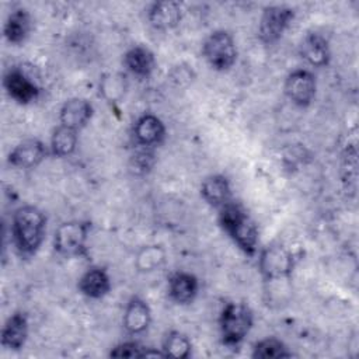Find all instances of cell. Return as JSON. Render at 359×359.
<instances>
[{
	"mask_svg": "<svg viewBox=\"0 0 359 359\" xmlns=\"http://www.w3.org/2000/svg\"><path fill=\"white\" fill-rule=\"evenodd\" d=\"M126 91V77L121 73H108L100 80V94L108 102H118Z\"/></svg>",
	"mask_w": 359,
	"mask_h": 359,
	"instance_id": "cell-24",
	"label": "cell"
},
{
	"mask_svg": "<svg viewBox=\"0 0 359 359\" xmlns=\"http://www.w3.org/2000/svg\"><path fill=\"white\" fill-rule=\"evenodd\" d=\"M358 151L356 147H348L344 156V161H342V182L345 184L348 192L355 194L356 189V177H358Z\"/></svg>",
	"mask_w": 359,
	"mask_h": 359,
	"instance_id": "cell-27",
	"label": "cell"
},
{
	"mask_svg": "<svg viewBox=\"0 0 359 359\" xmlns=\"http://www.w3.org/2000/svg\"><path fill=\"white\" fill-rule=\"evenodd\" d=\"M91 116H93V105L88 100L81 97H73L66 100L59 111L60 125L70 128L76 132L87 126Z\"/></svg>",
	"mask_w": 359,
	"mask_h": 359,
	"instance_id": "cell-11",
	"label": "cell"
},
{
	"mask_svg": "<svg viewBox=\"0 0 359 359\" xmlns=\"http://www.w3.org/2000/svg\"><path fill=\"white\" fill-rule=\"evenodd\" d=\"M151 323V310L149 304L140 297H132L123 311L122 324L130 335L144 332Z\"/></svg>",
	"mask_w": 359,
	"mask_h": 359,
	"instance_id": "cell-16",
	"label": "cell"
},
{
	"mask_svg": "<svg viewBox=\"0 0 359 359\" xmlns=\"http://www.w3.org/2000/svg\"><path fill=\"white\" fill-rule=\"evenodd\" d=\"M293 20L294 10L292 7L283 4L266 6L262 10L258 24L259 41L265 45H272L278 42Z\"/></svg>",
	"mask_w": 359,
	"mask_h": 359,
	"instance_id": "cell-7",
	"label": "cell"
},
{
	"mask_svg": "<svg viewBox=\"0 0 359 359\" xmlns=\"http://www.w3.org/2000/svg\"><path fill=\"white\" fill-rule=\"evenodd\" d=\"M46 233V216L34 205L18 208L11 219V237L21 257H32L41 247Z\"/></svg>",
	"mask_w": 359,
	"mask_h": 359,
	"instance_id": "cell-1",
	"label": "cell"
},
{
	"mask_svg": "<svg viewBox=\"0 0 359 359\" xmlns=\"http://www.w3.org/2000/svg\"><path fill=\"white\" fill-rule=\"evenodd\" d=\"M31 15L24 8L13 10L3 27V35L11 45L24 43L31 32Z\"/></svg>",
	"mask_w": 359,
	"mask_h": 359,
	"instance_id": "cell-21",
	"label": "cell"
},
{
	"mask_svg": "<svg viewBox=\"0 0 359 359\" xmlns=\"http://www.w3.org/2000/svg\"><path fill=\"white\" fill-rule=\"evenodd\" d=\"M79 143L77 132L66 128L63 125H59L50 136V153L56 157H67L74 153Z\"/></svg>",
	"mask_w": 359,
	"mask_h": 359,
	"instance_id": "cell-22",
	"label": "cell"
},
{
	"mask_svg": "<svg viewBox=\"0 0 359 359\" xmlns=\"http://www.w3.org/2000/svg\"><path fill=\"white\" fill-rule=\"evenodd\" d=\"M292 352L287 346L275 337H268L258 341L252 351V358L259 359H280V358H290Z\"/></svg>",
	"mask_w": 359,
	"mask_h": 359,
	"instance_id": "cell-25",
	"label": "cell"
},
{
	"mask_svg": "<svg viewBox=\"0 0 359 359\" xmlns=\"http://www.w3.org/2000/svg\"><path fill=\"white\" fill-rule=\"evenodd\" d=\"M3 86L11 100L21 105L31 104L39 97V87L20 69H11L4 74Z\"/></svg>",
	"mask_w": 359,
	"mask_h": 359,
	"instance_id": "cell-9",
	"label": "cell"
},
{
	"mask_svg": "<svg viewBox=\"0 0 359 359\" xmlns=\"http://www.w3.org/2000/svg\"><path fill=\"white\" fill-rule=\"evenodd\" d=\"M201 196L208 205L220 209L233 201L230 181L222 174H212L206 177L201 184Z\"/></svg>",
	"mask_w": 359,
	"mask_h": 359,
	"instance_id": "cell-15",
	"label": "cell"
},
{
	"mask_svg": "<svg viewBox=\"0 0 359 359\" xmlns=\"http://www.w3.org/2000/svg\"><path fill=\"white\" fill-rule=\"evenodd\" d=\"M191 341L180 331H170L163 342L164 356L172 358H188L191 353Z\"/></svg>",
	"mask_w": 359,
	"mask_h": 359,
	"instance_id": "cell-26",
	"label": "cell"
},
{
	"mask_svg": "<svg viewBox=\"0 0 359 359\" xmlns=\"http://www.w3.org/2000/svg\"><path fill=\"white\" fill-rule=\"evenodd\" d=\"M294 265L296 255L289 247L283 244L265 247L259 254L258 266L265 285H268L266 292L276 289L279 283L289 285Z\"/></svg>",
	"mask_w": 359,
	"mask_h": 359,
	"instance_id": "cell-3",
	"label": "cell"
},
{
	"mask_svg": "<svg viewBox=\"0 0 359 359\" xmlns=\"http://www.w3.org/2000/svg\"><path fill=\"white\" fill-rule=\"evenodd\" d=\"M219 223L245 255L257 254L258 227L238 202L231 201L219 209Z\"/></svg>",
	"mask_w": 359,
	"mask_h": 359,
	"instance_id": "cell-2",
	"label": "cell"
},
{
	"mask_svg": "<svg viewBox=\"0 0 359 359\" xmlns=\"http://www.w3.org/2000/svg\"><path fill=\"white\" fill-rule=\"evenodd\" d=\"M48 153V147L43 142L39 139H27L10 151L8 163L20 170H32L46 158Z\"/></svg>",
	"mask_w": 359,
	"mask_h": 359,
	"instance_id": "cell-10",
	"label": "cell"
},
{
	"mask_svg": "<svg viewBox=\"0 0 359 359\" xmlns=\"http://www.w3.org/2000/svg\"><path fill=\"white\" fill-rule=\"evenodd\" d=\"M123 66L126 70L139 79H147L151 76L156 67V59L153 52L146 46H133L123 56Z\"/></svg>",
	"mask_w": 359,
	"mask_h": 359,
	"instance_id": "cell-19",
	"label": "cell"
},
{
	"mask_svg": "<svg viewBox=\"0 0 359 359\" xmlns=\"http://www.w3.org/2000/svg\"><path fill=\"white\" fill-rule=\"evenodd\" d=\"M300 56L314 67H324L330 63L331 52L325 36L318 32L307 34L299 48Z\"/></svg>",
	"mask_w": 359,
	"mask_h": 359,
	"instance_id": "cell-18",
	"label": "cell"
},
{
	"mask_svg": "<svg viewBox=\"0 0 359 359\" xmlns=\"http://www.w3.org/2000/svg\"><path fill=\"white\" fill-rule=\"evenodd\" d=\"M182 18V8L178 1L163 0L154 1L147 10L149 24L158 31L175 28Z\"/></svg>",
	"mask_w": 359,
	"mask_h": 359,
	"instance_id": "cell-13",
	"label": "cell"
},
{
	"mask_svg": "<svg viewBox=\"0 0 359 359\" xmlns=\"http://www.w3.org/2000/svg\"><path fill=\"white\" fill-rule=\"evenodd\" d=\"M133 137L136 144L144 149H151L164 140L165 126L158 116L144 114L139 116L133 125Z\"/></svg>",
	"mask_w": 359,
	"mask_h": 359,
	"instance_id": "cell-12",
	"label": "cell"
},
{
	"mask_svg": "<svg viewBox=\"0 0 359 359\" xmlns=\"http://www.w3.org/2000/svg\"><path fill=\"white\" fill-rule=\"evenodd\" d=\"M77 287L88 299H101L111 290V279L104 268H90L79 279Z\"/></svg>",
	"mask_w": 359,
	"mask_h": 359,
	"instance_id": "cell-20",
	"label": "cell"
},
{
	"mask_svg": "<svg viewBox=\"0 0 359 359\" xmlns=\"http://www.w3.org/2000/svg\"><path fill=\"white\" fill-rule=\"evenodd\" d=\"M144 352L146 349L143 346H140L137 342H122L119 345H116L109 356L112 358H144Z\"/></svg>",
	"mask_w": 359,
	"mask_h": 359,
	"instance_id": "cell-28",
	"label": "cell"
},
{
	"mask_svg": "<svg viewBox=\"0 0 359 359\" xmlns=\"http://www.w3.org/2000/svg\"><path fill=\"white\" fill-rule=\"evenodd\" d=\"M167 290L170 299L177 304H189L198 294L199 280L189 272L178 271L170 276Z\"/></svg>",
	"mask_w": 359,
	"mask_h": 359,
	"instance_id": "cell-17",
	"label": "cell"
},
{
	"mask_svg": "<svg viewBox=\"0 0 359 359\" xmlns=\"http://www.w3.org/2000/svg\"><path fill=\"white\" fill-rule=\"evenodd\" d=\"M1 346L10 351L21 349L28 338V316L24 311L13 313L1 328Z\"/></svg>",
	"mask_w": 359,
	"mask_h": 359,
	"instance_id": "cell-14",
	"label": "cell"
},
{
	"mask_svg": "<svg viewBox=\"0 0 359 359\" xmlns=\"http://www.w3.org/2000/svg\"><path fill=\"white\" fill-rule=\"evenodd\" d=\"M165 262V251L161 245L150 244L142 247L135 258V266L140 272H154Z\"/></svg>",
	"mask_w": 359,
	"mask_h": 359,
	"instance_id": "cell-23",
	"label": "cell"
},
{
	"mask_svg": "<svg viewBox=\"0 0 359 359\" xmlns=\"http://www.w3.org/2000/svg\"><path fill=\"white\" fill-rule=\"evenodd\" d=\"M90 224L81 220H69L62 223L53 236L55 251L65 257H81L86 254V244L88 238Z\"/></svg>",
	"mask_w": 359,
	"mask_h": 359,
	"instance_id": "cell-6",
	"label": "cell"
},
{
	"mask_svg": "<svg viewBox=\"0 0 359 359\" xmlns=\"http://www.w3.org/2000/svg\"><path fill=\"white\" fill-rule=\"evenodd\" d=\"M202 55L212 69L230 70L237 60V48L231 34L224 29L213 31L202 45Z\"/></svg>",
	"mask_w": 359,
	"mask_h": 359,
	"instance_id": "cell-5",
	"label": "cell"
},
{
	"mask_svg": "<svg viewBox=\"0 0 359 359\" xmlns=\"http://www.w3.org/2000/svg\"><path fill=\"white\" fill-rule=\"evenodd\" d=\"M254 316L245 303H227L219 317L222 342L227 346H238L252 328Z\"/></svg>",
	"mask_w": 359,
	"mask_h": 359,
	"instance_id": "cell-4",
	"label": "cell"
},
{
	"mask_svg": "<svg viewBox=\"0 0 359 359\" xmlns=\"http://www.w3.org/2000/svg\"><path fill=\"white\" fill-rule=\"evenodd\" d=\"M283 88L292 104L300 108H306L314 101L317 81L311 72L306 69H296L287 74Z\"/></svg>",
	"mask_w": 359,
	"mask_h": 359,
	"instance_id": "cell-8",
	"label": "cell"
}]
</instances>
